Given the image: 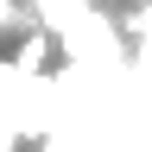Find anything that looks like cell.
Wrapping results in <instances>:
<instances>
[{
    "label": "cell",
    "instance_id": "1",
    "mask_svg": "<svg viewBox=\"0 0 152 152\" xmlns=\"http://www.w3.org/2000/svg\"><path fill=\"white\" fill-rule=\"evenodd\" d=\"M51 45H57V38L32 26L26 38H19V51H13V70H19V76H32V83H38V76L51 70Z\"/></svg>",
    "mask_w": 152,
    "mask_h": 152
}]
</instances>
